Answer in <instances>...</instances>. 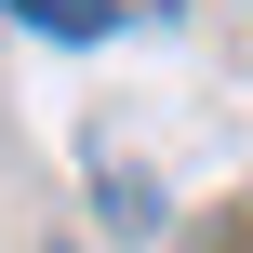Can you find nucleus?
<instances>
[{
    "label": "nucleus",
    "mask_w": 253,
    "mask_h": 253,
    "mask_svg": "<svg viewBox=\"0 0 253 253\" xmlns=\"http://www.w3.org/2000/svg\"><path fill=\"white\" fill-rule=\"evenodd\" d=\"M13 27H40V40H107L120 0H13Z\"/></svg>",
    "instance_id": "1"
},
{
    "label": "nucleus",
    "mask_w": 253,
    "mask_h": 253,
    "mask_svg": "<svg viewBox=\"0 0 253 253\" xmlns=\"http://www.w3.org/2000/svg\"><path fill=\"white\" fill-rule=\"evenodd\" d=\"M107 227H160V187L147 173H107Z\"/></svg>",
    "instance_id": "2"
}]
</instances>
